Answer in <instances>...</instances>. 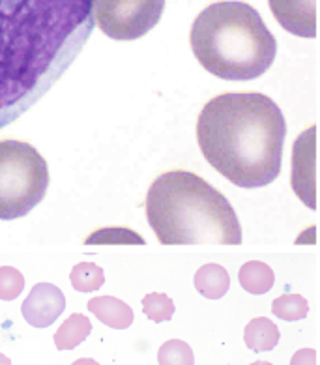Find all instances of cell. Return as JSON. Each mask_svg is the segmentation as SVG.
Returning a JSON list of instances; mask_svg holds the SVG:
<instances>
[{"mask_svg":"<svg viewBox=\"0 0 320 365\" xmlns=\"http://www.w3.org/2000/svg\"><path fill=\"white\" fill-rule=\"evenodd\" d=\"M49 187V167L31 143L0 139V220H19L40 205Z\"/></svg>","mask_w":320,"mask_h":365,"instance_id":"5","label":"cell"},{"mask_svg":"<svg viewBox=\"0 0 320 365\" xmlns=\"http://www.w3.org/2000/svg\"><path fill=\"white\" fill-rule=\"evenodd\" d=\"M316 125H309L292 145L290 185L307 208H316Z\"/></svg>","mask_w":320,"mask_h":365,"instance_id":"7","label":"cell"},{"mask_svg":"<svg viewBox=\"0 0 320 365\" xmlns=\"http://www.w3.org/2000/svg\"><path fill=\"white\" fill-rule=\"evenodd\" d=\"M25 289V277L14 266L0 268V300L11 302Z\"/></svg>","mask_w":320,"mask_h":365,"instance_id":"20","label":"cell"},{"mask_svg":"<svg viewBox=\"0 0 320 365\" xmlns=\"http://www.w3.org/2000/svg\"><path fill=\"white\" fill-rule=\"evenodd\" d=\"M287 122L279 106L260 92H223L197 118L205 160L230 184L255 190L279 176Z\"/></svg>","mask_w":320,"mask_h":365,"instance_id":"2","label":"cell"},{"mask_svg":"<svg viewBox=\"0 0 320 365\" xmlns=\"http://www.w3.org/2000/svg\"><path fill=\"white\" fill-rule=\"evenodd\" d=\"M272 313L277 319L287 320V322H294V320H301L307 317V313H309V304L300 294H283L274 300V304H272Z\"/></svg>","mask_w":320,"mask_h":365,"instance_id":"16","label":"cell"},{"mask_svg":"<svg viewBox=\"0 0 320 365\" xmlns=\"http://www.w3.org/2000/svg\"><path fill=\"white\" fill-rule=\"evenodd\" d=\"M88 311L96 319L115 330H125L133 324V309L115 296H98L88 302Z\"/></svg>","mask_w":320,"mask_h":365,"instance_id":"10","label":"cell"},{"mask_svg":"<svg viewBox=\"0 0 320 365\" xmlns=\"http://www.w3.org/2000/svg\"><path fill=\"white\" fill-rule=\"evenodd\" d=\"M193 283H195V289L208 300H220L230 289L229 274L220 264L200 266Z\"/></svg>","mask_w":320,"mask_h":365,"instance_id":"11","label":"cell"},{"mask_svg":"<svg viewBox=\"0 0 320 365\" xmlns=\"http://www.w3.org/2000/svg\"><path fill=\"white\" fill-rule=\"evenodd\" d=\"M92 322L81 313H73L62 322L55 334V345L58 350H73L91 335Z\"/></svg>","mask_w":320,"mask_h":365,"instance_id":"14","label":"cell"},{"mask_svg":"<svg viewBox=\"0 0 320 365\" xmlns=\"http://www.w3.org/2000/svg\"><path fill=\"white\" fill-rule=\"evenodd\" d=\"M145 210L160 244L238 245L244 238L229 199L190 170L172 169L155 176Z\"/></svg>","mask_w":320,"mask_h":365,"instance_id":"3","label":"cell"},{"mask_svg":"<svg viewBox=\"0 0 320 365\" xmlns=\"http://www.w3.org/2000/svg\"><path fill=\"white\" fill-rule=\"evenodd\" d=\"M85 244H137L145 245V238L133 232L128 227H105V229L94 230L85 238Z\"/></svg>","mask_w":320,"mask_h":365,"instance_id":"17","label":"cell"},{"mask_svg":"<svg viewBox=\"0 0 320 365\" xmlns=\"http://www.w3.org/2000/svg\"><path fill=\"white\" fill-rule=\"evenodd\" d=\"M251 365H272L270 361H255V364H251Z\"/></svg>","mask_w":320,"mask_h":365,"instance_id":"24","label":"cell"},{"mask_svg":"<svg viewBox=\"0 0 320 365\" xmlns=\"http://www.w3.org/2000/svg\"><path fill=\"white\" fill-rule=\"evenodd\" d=\"M70 281L73 289L79 290V292H94V290L103 287L105 274L94 262H79V264L73 266V270L70 274Z\"/></svg>","mask_w":320,"mask_h":365,"instance_id":"15","label":"cell"},{"mask_svg":"<svg viewBox=\"0 0 320 365\" xmlns=\"http://www.w3.org/2000/svg\"><path fill=\"white\" fill-rule=\"evenodd\" d=\"M158 361L160 365H195V356L185 341L170 339L161 345Z\"/></svg>","mask_w":320,"mask_h":365,"instance_id":"18","label":"cell"},{"mask_svg":"<svg viewBox=\"0 0 320 365\" xmlns=\"http://www.w3.org/2000/svg\"><path fill=\"white\" fill-rule=\"evenodd\" d=\"M71 365H100L96 360H92V358H81V360H76Z\"/></svg>","mask_w":320,"mask_h":365,"instance_id":"22","label":"cell"},{"mask_svg":"<svg viewBox=\"0 0 320 365\" xmlns=\"http://www.w3.org/2000/svg\"><path fill=\"white\" fill-rule=\"evenodd\" d=\"M143 313H145L152 322H165L175 315V304L169 296L163 292H152L143 298Z\"/></svg>","mask_w":320,"mask_h":365,"instance_id":"19","label":"cell"},{"mask_svg":"<svg viewBox=\"0 0 320 365\" xmlns=\"http://www.w3.org/2000/svg\"><path fill=\"white\" fill-rule=\"evenodd\" d=\"M165 0H94V19L110 40H139L160 23Z\"/></svg>","mask_w":320,"mask_h":365,"instance_id":"6","label":"cell"},{"mask_svg":"<svg viewBox=\"0 0 320 365\" xmlns=\"http://www.w3.org/2000/svg\"><path fill=\"white\" fill-rule=\"evenodd\" d=\"M94 25V0H0V130L55 86Z\"/></svg>","mask_w":320,"mask_h":365,"instance_id":"1","label":"cell"},{"mask_svg":"<svg viewBox=\"0 0 320 365\" xmlns=\"http://www.w3.org/2000/svg\"><path fill=\"white\" fill-rule=\"evenodd\" d=\"M275 21L287 32L313 40L316 36V0H268Z\"/></svg>","mask_w":320,"mask_h":365,"instance_id":"9","label":"cell"},{"mask_svg":"<svg viewBox=\"0 0 320 365\" xmlns=\"http://www.w3.org/2000/svg\"><path fill=\"white\" fill-rule=\"evenodd\" d=\"M66 309V296L58 287L51 283H38L21 305L23 319L34 328H47Z\"/></svg>","mask_w":320,"mask_h":365,"instance_id":"8","label":"cell"},{"mask_svg":"<svg viewBox=\"0 0 320 365\" xmlns=\"http://www.w3.org/2000/svg\"><path fill=\"white\" fill-rule=\"evenodd\" d=\"M244 341L253 352H268L279 343V328L270 319L259 317L245 326Z\"/></svg>","mask_w":320,"mask_h":365,"instance_id":"12","label":"cell"},{"mask_svg":"<svg viewBox=\"0 0 320 365\" xmlns=\"http://www.w3.org/2000/svg\"><path fill=\"white\" fill-rule=\"evenodd\" d=\"M238 281H240L242 289L247 290L249 294H266L274 287L275 275L266 262L249 260L240 268Z\"/></svg>","mask_w":320,"mask_h":365,"instance_id":"13","label":"cell"},{"mask_svg":"<svg viewBox=\"0 0 320 365\" xmlns=\"http://www.w3.org/2000/svg\"><path fill=\"white\" fill-rule=\"evenodd\" d=\"M190 43L199 64L225 81H253L270 70L277 41L247 2L221 0L193 21Z\"/></svg>","mask_w":320,"mask_h":365,"instance_id":"4","label":"cell"},{"mask_svg":"<svg viewBox=\"0 0 320 365\" xmlns=\"http://www.w3.org/2000/svg\"><path fill=\"white\" fill-rule=\"evenodd\" d=\"M0 365H11L10 358H8V356L2 354V352H0Z\"/></svg>","mask_w":320,"mask_h":365,"instance_id":"23","label":"cell"},{"mask_svg":"<svg viewBox=\"0 0 320 365\" xmlns=\"http://www.w3.org/2000/svg\"><path fill=\"white\" fill-rule=\"evenodd\" d=\"M290 365H316V352L315 349H301L298 350L292 360H290Z\"/></svg>","mask_w":320,"mask_h":365,"instance_id":"21","label":"cell"}]
</instances>
